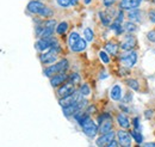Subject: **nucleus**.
<instances>
[{
	"mask_svg": "<svg viewBox=\"0 0 155 147\" xmlns=\"http://www.w3.org/2000/svg\"><path fill=\"white\" fill-rule=\"evenodd\" d=\"M91 1H92V0H85V4H86V5H88Z\"/></svg>",
	"mask_w": 155,
	"mask_h": 147,
	"instance_id": "nucleus-40",
	"label": "nucleus"
},
{
	"mask_svg": "<svg viewBox=\"0 0 155 147\" xmlns=\"http://www.w3.org/2000/svg\"><path fill=\"white\" fill-rule=\"evenodd\" d=\"M78 1H79V0H72V5H77Z\"/></svg>",
	"mask_w": 155,
	"mask_h": 147,
	"instance_id": "nucleus-39",
	"label": "nucleus"
},
{
	"mask_svg": "<svg viewBox=\"0 0 155 147\" xmlns=\"http://www.w3.org/2000/svg\"><path fill=\"white\" fill-rule=\"evenodd\" d=\"M142 147H155V142H148V144L143 145Z\"/></svg>",
	"mask_w": 155,
	"mask_h": 147,
	"instance_id": "nucleus-37",
	"label": "nucleus"
},
{
	"mask_svg": "<svg viewBox=\"0 0 155 147\" xmlns=\"http://www.w3.org/2000/svg\"><path fill=\"white\" fill-rule=\"evenodd\" d=\"M153 2H155V0H153Z\"/></svg>",
	"mask_w": 155,
	"mask_h": 147,
	"instance_id": "nucleus-41",
	"label": "nucleus"
},
{
	"mask_svg": "<svg viewBox=\"0 0 155 147\" xmlns=\"http://www.w3.org/2000/svg\"><path fill=\"white\" fill-rule=\"evenodd\" d=\"M134 128H135V130H137V132H140V125H138V117H135V118H134Z\"/></svg>",
	"mask_w": 155,
	"mask_h": 147,
	"instance_id": "nucleus-35",
	"label": "nucleus"
},
{
	"mask_svg": "<svg viewBox=\"0 0 155 147\" xmlns=\"http://www.w3.org/2000/svg\"><path fill=\"white\" fill-rule=\"evenodd\" d=\"M26 7H28V10H29L31 13H34V15H39V16H41L47 6H45L44 4H42L39 0H31V1L28 4Z\"/></svg>",
	"mask_w": 155,
	"mask_h": 147,
	"instance_id": "nucleus-10",
	"label": "nucleus"
},
{
	"mask_svg": "<svg viewBox=\"0 0 155 147\" xmlns=\"http://www.w3.org/2000/svg\"><path fill=\"white\" fill-rule=\"evenodd\" d=\"M146 116H147V117H148V116H152V111H146Z\"/></svg>",
	"mask_w": 155,
	"mask_h": 147,
	"instance_id": "nucleus-38",
	"label": "nucleus"
},
{
	"mask_svg": "<svg viewBox=\"0 0 155 147\" xmlns=\"http://www.w3.org/2000/svg\"><path fill=\"white\" fill-rule=\"evenodd\" d=\"M125 84H127L131 90H134V91H138V89H140V85H138V83H137L136 79H127V80H125Z\"/></svg>",
	"mask_w": 155,
	"mask_h": 147,
	"instance_id": "nucleus-24",
	"label": "nucleus"
},
{
	"mask_svg": "<svg viewBox=\"0 0 155 147\" xmlns=\"http://www.w3.org/2000/svg\"><path fill=\"white\" fill-rule=\"evenodd\" d=\"M58 53H56L55 50L49 49L48 52H45L41 55V61L43 63H53L54 65V62L58 60Z\"/></svg>",
	"mask_w": 155,
	"mask_h": 147,
	"instance_id": "nucleus-14",
	"label": "nucleus"
},
{
	"mask_svg": "<svg viewBox=\"0 0 155 147\" xmlns=\"http://www.w3.org/2000/svg\"><path fill=\"white\" fill-rule=\"evenodd\" d=\"M115 138H116V134L114 132H110L107 134H103L96 140V144L98 147H106L107 145H110L112 141H115Z\"/></svg>",
	"mask_w": 155,
	"mask_h": 147,
	"instance_id": "nucleus-9",
	"label": "nucleus"
},
{
	"mask_svg": "<svg viewBox=\"0 0 155 147\" xmlns=\"http://www.w3.org/2000/svg\"><path fill=\"white\" fill-rule=\"evenodd\" d=\"M119 48H120V44L117 43L116 41H109L105 43V52H109L111 55H117Z\"/></svg>",
	"mask_w": 155,
	"mask_h": 147,
	"instance_id": "nucleus-16",
	"label": "nucleus"
},
{
	"mask_svg": "<svg viewBox=\"0 0 155 147\" xmlns=\"http://www.w3.org/2000/svg\"><path fill=\"white\" fill-rule=\"evenodd\" d=\"M123 29H124L125 32L133 34V32H136L138 30V26L136 25L135 23H133V22H127V23L123 24Z\"/></svg>",
	"mask_w": 155,
	"mask_h": 147,
	"instance_id": "nucleus-21",
	"label": "nucleus"
},
{
	"mask_svg": "<svg viewBox=\"0 0 155 147\" xmlns=\"http://www.w3.org/2000/svg\"><path fill=\"white\" fill-rule=\"evenodd\" d=\"M147 38H148L152 43H155V30H150V31H148V34H147Z\"/></svg>",
	"mask_w": 155,
	"mask_h": 147,
	"instance_id": "nucleus-32",
	"label": "nucleus"
},
{
	"mask_svg": "<svg viewBox=\"0 0 155 147\" xmlns=\"http://www.w3.org/2000/svg\"><path fill=\"white\" fill-rule=\"evenodd\" d=\"M43 26H44V29H43V31H42L41 39H49V38H51L53 34H54V29H55V26H56V20L49 19V20L44 22Z\"/></svg>",
	"mask_w": 155,
	"mask_h": 147,
	"instance_id": "nucleus-7",
	"label": "nucleus"
},
{
	"mask_svg": "<svg viewBox=\"0 0 155 147\" xmlns=\"http://www.w3.org/2000/svg\"><path fill=\"white\" fill-rule=\"evenodd\" d=\"M99 17L101 19V23H103L104 26L111 25V24H110V23H111V18H110V16H106L105 12H99Z\"/></svg>",
	"mask_w": 155,
	"mask_h": 147,
	"instance_id": "nucleus-25",
	"label": "nucleus"
},
{
	"mask_svg": "<svg viewBox=\"0 0 155 147\" xmlns=\"http://www.w3.org/2000/svg\"><path fill=\"white\" fill-rule=\"evenodd\" d=\"M86 47H87V41L81 38V39L77 43V46L72 49V52H74V53H80V52L85 50V49H86Z\"/></svg>",
	"mask_w": 155,
	"mask_h": 147,
	"instance_id": "nucleus-22",
	"label": "nucleus"
},
{
	"mask_svg": "<svg viewBox=\"0 0 155 147\" xmlns=\"http://www.w3.org/2000/svg\"><path fill=\"white\" fill-rule=\"evenodd\" d=\"M61 7H68L72 5V0H56Z\"/></svg>",
	"mask_w": 155,
	"mask_h": 147,
	"instance_id": "nucleus-31",
	"label": "nucleus"
},
{
	"mask_svg": "<svg viewBox=\"0 0 155 147\" xmlns=\"http://www.w3.org/2000/svg\"><path fill=\"white\" fill-rule=\"evenodd\" d=\"M67 30H68V23L67 22H61L56 26V32L58 35H64L67 32Z\"/></svg>",
	"mask_w": 155,
	"mask_h": 147,
	"instance_id": "nucleus-23",
	"label": "nucleus"
},
{
	"mask_svg": "<svg viewBox=\"0 0 155 147\" xmlns=\"http://www.w3.org/2000/svg\"><path fill=\"white\" fill-rule=\"evenodd\" d=\"M130 134H131V136L135 139V141L137 144H141V142L143 141V136L140 134V132H137V130H131Z\"/></svg>",
	"mask_w": 155,
	"mask_h": 147,
	"instance_id": "nucleus-27",
	"label": "nucleus"
},
{
	"mask_svg": "<svg viewBox=\"0 0 155 147\" xmlns=\"http://www.w3.org/2000/svg\"><path fill=\"white\" fill-rule=\"evenodd\" d=\"M53 43H54V39L53 38H49V39H39V41H37V43H36V48L38 50H41V52L45 53V52H48L51 48Z\"/></svg>",
	"mask_w": 155,
	"mask_h": 147,
	"instance_id": "nucleus-15",
	"label": "nucleus"
},
{
	"mask_svg": "<svg viewBox=\"0 0 155 147\" xmlns=\"http://www.w3.org/2000/svg\"><path fill=\"white\" fill-rule=\"evenodd\" d=\"M68 81H71L72 84L77 85V84L80 83V75L78 73H72L69 75V78H68Z\"/></svg>",
	"mask_w": 155,
	"mask_h": 147,
	"instance_id": "nucleus-28",
	"label": "nucleus"
},
{
	"mask_svg": "<svg viewBox=\"0 0 155 147\" xmlns=\"http://www.w3.org/2000/svg\"><path fill=\"white\" fill-rule=\"evenodd\" d=\"M136 37L133 36L131 34L125 35L124 39L120 43V49L123 50H134V48L136 47Z\"/></svg>",
	"mask_w": 155,
	"mask_h": 147,
	"instance_id": "nucleus-11",
	"label": "nucleus"
},
{
	"mask_svg": "<svg viewBox=\"0 0 155 147\" xmlns=\"http://www.w3.org/2000/svg\"><path fill=\"white\" fill-rule=\"evenodd\" d=\"M84 35H85V38H86V41H88V42L93 41V38H94L93 30H92L91 28H86V29H85V31H84Z\"/></svg>",
	"mask_w": 155,
	"mask_h": 147,
	"instance_id": "nucleus-26",
	"label": "nucleus"
},
{
	"mask_svg": "<svg viewBox=\"0 0 155 147\" xmlns=\"http://www.w3.org/2000/svg\"><path fill=\"white\" fill-rule=\"evenodd\" d=\"M73 93H75V85L72 84L71 81L64 83L63 85H61L58 90V96L61 98H66L68 96H72Z\"/></svg>",
	"mask_w": 155,
	"mask_h": 147,
	"instance_id": "nucleus-8",
	"label": "nucleus"
},
{
	"mask_svg": "<svg viewBox=\"0 0 155 147\" xmlns=\"http://www.w3.org/2000/svg\"><path fill=\"white\" fill-rule=\"evenodd\" d=\"M81 38H80V35L78 34V32H72L71 35H69V37H68V46H69V48H71V50L77 46V43L80 41Z\"/></svg>",
	"mask_w": 155,
	"mask_h": 147,
	"instance_id": "nucleus-20",
	"label": "nucleus"
},
{
	"mask_svg": "<svg viewBox=\"0 0 155 147\" xmlns=\"http://www.w3.org/2000/svg\"><path fill=\"white\" fill-rule=\"evenodd\" d=\"M117 122L120 126V128L123 129H128L130 127V121L124 114H118L117 115Z\"/></svg>",
	"mask_w": 155,
	"mask_h": 147,
	"instance_id": "nucleus-18",
	"label": "nucleus"
},
{
	"mask_svg": "<svg viewBox=\"0 0 155 147\" xmlns=\"http://www.w3.org/2000/svg\"><path fill=\"white\" fill-rule=\"evenodd\" d=\"M68 78H69V77L64 73L55 74V75H53V77L50 78V84H51L53 87H58V86L63 85L64 83H67V81H68Z\"/></svg>",
	"mask_w": 155,
	"mask_h": 147,
	"instance_id": "nucleus-13",
	"label": "nucleus"
},
{
	"mask_svg": "<svg viewBox=\"0 0 155 147\" xmlns=\"http://www.w3.org/2000/svg\"><path fill=\"white\" fill-rule=\"evenodd\" d=\"M106 147H119V144H118V141H112L110 145H107Z\"/></svg>",
	"mask_w": 155,
	"mask_h": 147,
	"instance_id": "nucleus-36",
	"label": "nucleus"
},
{
	"mask_svg": "<svg viewBox=\"0 0 155 147\" xmlns=\"http://www.w3.org/2000/svg\"><path fill=\"white\" fill-rule=\"evenodd\" d=\"M84 98H82V94L80 92H75L73 93L72 96H68L66 98H61L58 99V103L62 108H67V107H71V105H75L79 102H81Z\"/></svg>",
	"mask_w": 155,
	"mask_h": 147,
	"instance_id": "nucleus-4",
	"label": "nucleus"
},
{
	"mask_svg": "<svg viewBox=\"0 0 155 147\" xmlns=\"http://www.w3.org/2000/svg\"><path fill=\"white\" fill-rule=\"evenodd\" d=\"M142 0H120L119 1V9L120 10H128V11H131V10H136L140 4H141Z\"/></svg>",
	"mask_w": 155,
	"mask_h": 147,
	"instance_id": "nucleus-12",
	"label": "nucleus"
},
{
	"mask_svg": "<svg viewBox=\"0 0 155 147\" xmlns=\"http://www.w3.org/2000/svg\"><path fill=\"white\" fill-rule=\"evenodd\" d=\"M117 140H118V144L122 147H130L131 146V134L128 133L127 130L124 129H119L116 133Z\"/></svg>",
	"mask_w": 155,
	"mask_h": 147,
	"instance_id": "nucleus-6",
	"label": "nucleus"
},
{
	"mask_svg": "<svg viewBox=\"0 0 155 147\" xmlns=\"http://www.w3.org/2000/svg\"><path fill=\"white\" fill-rule=\"evenodd\" d=\"M128 18H129V22L140 23V22H142V12L138 10H131L128 13Z\"/></svg>",
	"mask_w": 155,
	"mask_h": 147,
	"instance_id": "nucleus-17",
	"label": "nucleus"
},
{
	"mask_svg": "<svg viewBox=\"0 0 155 147\" xmlns=\"http://www.w3.org/2000/svg\"><path fill=\"white\" fill-rule=\"evenodd\" d=\"M68 68V60L67 59H62L58 62H55L54 65L49 66L48 68L44 70V75L51 78L53 75L58 73H64V71Z\"/></svg>",
	"mask_w": 155,
	"mask_h": 147,
	"instance_id": "nucleus-2",
	"label": "nucleus"
},
{
	"mask_svg": "<svg viewBox=\"0 0 155 147\" xmlns=\"http://www.w3.org/2000/svg\"><path fill=\"white\" fill-rule=\"evenodd\" d=\"M99 57L101 59V61H103L104 63H109V62H110V57L107 56L106 52H103V50H101V52L99 53Z\"/></svg>",
	"mask_w": 155,
	"mask_h": 147,
	"instance_id": "nucleus-30",
	"label": "nucleus"
},
{
	"mask_svg": "<svg viewBox=\"0 0 155 147\" xmlns=\"http://www.w3.org/2000/svg\"><path fill=\"white\" fill-rule=\"evenodd\" d=\"M148 17H149V20L155 24V10H149L148 11Z\"/></svg>",
	"mask_w": 155,
	"mask_h": 147,
	"instance_id": "nucleus-33",
	"label": "nucleus"
},
{
	"mask_svg": "<svg viewBox=\"0 0 155 147\" xmlns=\"http://www.w3.org/2000/svg\"><path fill=\"white\" fill-rule=\"evenodd\" d=\"M119 60L122 61V63L124 66H127L128 68H130V67H133L135 65L136 61H137V54H136V52H134V50H127L125 53H123L120 55Z\"/></svg>",
	"mask_w": 155,
	"mask_h": 147,
	"instance_id": "nucleus-5",
	"label": "nucleus"
},
{
	"mask_svg": "<svg viewBox=\"0 0 155 147\" xmlns=\"http://www.w3.org/2000/svg\"><path fill=\"white\" fill-rule=\"evenodd\" d=\"M116 0H103V4H104V6H106V7H110V6H112L114 5V2H115Z\"/></svg>",
	"mask_w": 155,
	"mask_h": 147,
	"instance_id": "nucleus-34",
	"label": "nucleus"
},
{
	"mask_svg": "<svg viewBox=\"0 0 155 147\" xmlns=\"http://www.w3.org/2000/svg\"><path fill=\"white\" fill-rule=\"evenodd\" d=\"M110 97L114 101H120L122 99V87L120 85H115L111 91H110Z\"/></svg>",
	"mask_w": 155,
	"mask_h": 147,
	"instance_id": "nucleus-19",
	"label": "nucleus"
},
{
	"mask_svg": "<svg viewBox=\"0 0 155 147\" xmlns=\"http://www.w3.org/2000/svg\"><path fill=\"white\" fill-rule=\"evenodd\" d=\"M79 92H80L82 96H88V94L91 93L90 86H88L87 84H82V85L80 86V90H79Z\"/></svg>",
	"mask_w": 155,
	"mask_h": 147,
	"instance_id": "nucleus-29",
	"label": "nucleus"
},
{
	"mask_svg": "<svg viewBox=\"0 0 155 147\" xmlns=\"http://www.w3.org/2000/svg\"><path fill=\"white\" fill-rule=\"evenodd\" d=\"M112 127H114V123H112V118H111L110 114H106V112L101 114L99 116V133H100V135L112 132Z\"/></svg>",
	"mask_w": 155,
	"mask_h": 147,
	"instance_id": "nucleus-3",
	"label": "nucleus"
},
{
	"mask_svg": "<svg viewBox=\"0 0 155 147\" xmlns=\"http://www.w3.org/2000/svg\"><path fill=\"white\" fill-rule=\"evenodd\" d=\"M79 123H80V127L82 129V132L87 136H90V138H94L97 135V133L99 132V127L93 122V120L88 116V114L84 115V117L79 121Z\"/></svg>",
	"mask_w": 155,
	"mask_h": 147,
	"instance_id": "nucleus-1",
	"label": "nucleus"
}]
</instances>
